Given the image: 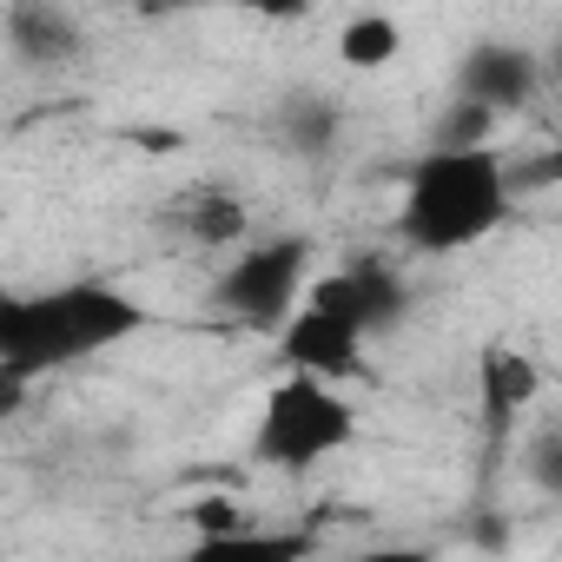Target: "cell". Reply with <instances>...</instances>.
Returning a JSON list of instances; mask_svg holds the SVG:
<instances>
[{"mask_svg": "<svg viewBox=\"0 0 562 562\" xmlns=\"http://www.w3.org/2000/svg\"><path fill=\"white\" fill-rule=\"evenodd\" d=\"M146 325L153 312L113 278H67V285L8 299L0 305V411H21L41 378L120 351Z\"/></svg>", "mask_w": 562, "mask_h": 562, "instance_id": "6da1fadb", "label": "cell"}, {"mask_svg": "<svg viewBox=\"0 0 562 562\" xmlns=\"http://www.w3.org/2000/svg\"><path fill=\"white\" fill-rule=\"evenodd\" d=\"M516 205V172L496 146H424L404 172L397 238L424 258H450L503 232Z\"/></svg>", "mask_w": 562, "mask_h": 562, "instance_id": "7a4b0ae2", "label": "cell"}, {"mask_svg": "<svg viewBox=\"0 0 562 562\" xmlns=\"http://www.w3.org/2000/svg\"><path fill=\"white\" fill-rule=\"evenodd\" d=\"M358 437V411L331 391V378L318 371H285L265 404H258V430H251V457L278 476H305L318 463H331L345 443Z\"/></svg>", "mask_w": 562, "mask_h": 562, "instance_id": "3957f363", "label": "cell"}, {"mask_svg": "<svg viewBox=\"0 0 562 562\" xmlns=\"http://www.w3.org/2000/svg\"><path fill=\"white\" fill-rule=\"evenodd\" d=\"M312 278H318V251L305 232H271V238H251L225 271H218V285H212V305L258 331V338H278L285 331V318L305 305L312 292Z\"/></svg>", "mask_w": 562, "mask_h": 562, "instance_id": "277c9868", "label": "cell"}, {"mask_svg": "<svg viewBox=\"0 0 562 562\" xmlns=\"http://www.w3.org/2000/svg\"><path fill=\"white\" fill-rule=\"evenodd\" d=\"M364 345H371V325L351 299V278L345 271H318L305 305L285 318L278 331V364L285 371H318V378H351L364 364Z\"/></svg>", "mask_w": 562, "mask_h": 562, "instance_id": "5b68a950", "label": "cell"}, {"mask_svg": "<svg viewBox=\"0 0 562 562\" xmlns=\"http://www.w3.org/2000/svg\"><path fill=\"white\" fill-rule=\"evenodd\" d=\"M8 60L21 74H60L87 54V21L67 8V0H8Z\"/></svg>", "mask_w": 562, "mask_h": 562, "instance_id": "8992f818", "label": "cell"}, {"mask_svg": "<svg viewBox=\"0 0 562 562\" xmlns=\"http://www.w3.org/2000/svg\"><path fill=\"white\" fill-rule=\"evenodd\" d=\"M542 80H549V60L542 54H529L522 41H476L463 60H457V93H470V100H483L490 113H522L536 93H542Z\"/></svg>", "mask_w": 562, "mask_h": 562, "instance_id": "52a82bcc", "label": "cell"}, {"mask_svg": "<svg viewBox=\"0 0 562 562\" xmlns=\"http://www.w3.org/2000/svg\"><path fill=\"white\" fill-rule=\"evenodd\" d=\"M338 100H325V93H285L278 100V113H271V133H278V146H285L292 159H325L331 146H338Z\"/></svg>", "mask_w": 562, "mask_h": 562, "instance_id": "ba28073f", "label": "cell"}, {"mask_svg": "<svg viewBox=\"0 0 562 562\" xmlns=\"http://www.w3.org/2000/svg\"><path fill=\"white\" fill-rule=\"evenodd\" d=\"M476 397H483V417H490V430L503 437L509 424H516V411L536 397V364L529 358H516V351H483V371H476Z\"/></svg>", "mask_w": 562, "mask_h": 562, "instance_id": "9c48e42d", "label": "cell"}, {"mask_svg": "<svg viewBox=\"0 0 562 562\" xmlns=\"http://www.w3.org/2000/svg\"><path fill=\"white\" fill-rule=\"evenodd\" d=\"M345 278H351V299H358L371 338H384V331H397L411 318V285H404L384 258H358V265H345Z\"/></svg>", "mask_w": 562, "mask_h": 562, "instance_id": "30bf717a", "label": "cell"}, {"mask_svg": "<svg viewBox=\"0 0 562 562\" xmlns=\"http://www.w3.org/2000/svg\"><path fill=\"white\" fill-rule=\"evenodd\" d=\"M172 225H179L192 245H238V238H245V225H251V212H245L225 186H192V192L179 199Z\"/></svg>", "mask_w": 562, "mask_h": 562, "instance_id": "8fae6325", "label": "cell"}, {"mask_svg": "<svg viewBox=\"0 0 562 562\" xmlns=\"http://www.w3.org/2000/svg\"><path fill=\"white\" fill-rule=\"evenodd\" d=\"M397 54H404V27H397L391 14H351V21L338 27V60L358 67V74H378V67H391Z\"/></svg>", "mask_w": 562, "mask_h": 562, "instance_id": "7c38bea8", "label": "cell"}, {"mask_svg": "<svg viewBox=\"0 0 562 562\" xmlns=\"http://www.w3.org/2000/svg\"><path fill=\"white\" fill-rule=\"evenodd\" d=\"M496 120H503V113H490L483 100L450 93V106H443V113H437V126H430V146H490Z\"/></svg>", "mask_w": 562, "mask_h": 562, "instance_id": "4fadbf2b", "label": "cell"}, {"mask_svg": "<svg viewBox=\"0 0 562 562\" xmlns=\"http://www.w3.org/2000/svg\"><path fill=\"white\" fill-rule=\"evenodd\" d=\"M218 8H238L251 21H305V14H318V0H218Z\"/></svg>", "mask_w": 562, "mask_h": 562, "instance_id": "5bb4252c", "label": "cell"}, {"mask_svg": "<svg viewBox=\"0 0 562 562\" xmlns=\"http://www.w3.org/2000/svg\"><path fill=\"white\" fill-rule=\"evenodd\" d=\"M529 470H536V483H542V490H555V496H562V424L529 450Z\"/></svg>", "mask_w": 562, "mask_h": 562, "instance_id": "9a60e30c", "label": "cell"}, {"mask_svg": "<svg viewBox=\"0 0 562 562\" xmlns=\"http://www.w3.org/2000/svg\"><path fill=\"white\" fill-rule=\"evenodd\" d=\"M542 186H562V146L542 153V159H529V166L516 172V192H542Z\"/></svg>", "mask_w": 562, "mask_h": 562, "instance_id": "2e32d148", "label": "cell"}, {"mask_svg": "<svg viewBox=\"0 0 562 562\" xmlns=\"http://www.w3.org/2000/svg\"><path fill=\"white\" fill-rule=\"evenodd\" d=\"M542 60H549V80H555V87H562V34H555V47H549V54H542Z\"/></svg>", "mask_w": 562, "mask_h": 562, "instance_id": "e0dca14e", "label": "cell"}]
</instances>
